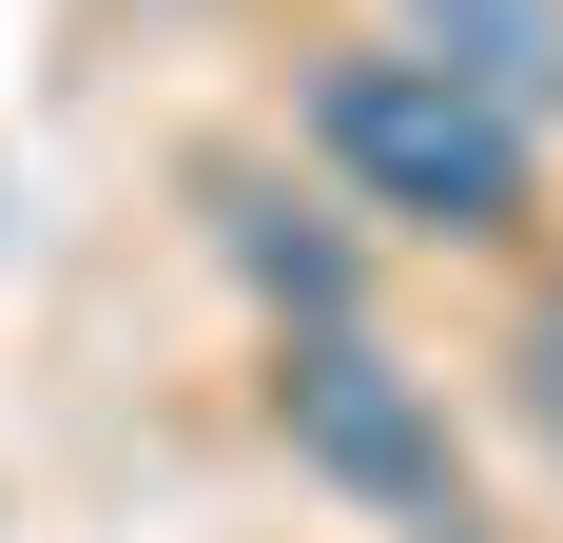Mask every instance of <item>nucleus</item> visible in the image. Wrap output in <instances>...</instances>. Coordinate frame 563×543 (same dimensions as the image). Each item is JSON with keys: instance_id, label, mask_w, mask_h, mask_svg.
Wrapping results in <instances>:
<instances>
[{"instance_id": "1", "label": "nucleus", "mask_w": 563, "mask_h": 543, "mask_svg": "<svg viewBox=\"0 0 563 543\" xmlns=\"http://www.w3.org/2000/svg\"><path fill=\"white\" fill-rule=\"evenodd\" d=\"M311 136H331V175L369 214H408V233H506L525 214V117H486L466 78H428V58H331V78H311Z\"/></svg>"}, {"instance_id": "3", "label": "nucleus", "mask_w": 563, "mask_h": 543, "mask_svg": "<svg viewBox=\"0 0 563 543\" xmlns=\"http://www.w3.org/2000/svg\"><path fill=\"white\" fill-rule=\"evenodd\" d=\"M408 20H428V78H466V98L486 117H544L563 98V0H408Z\"/></svg>"}, {"instance_id": "2", "label": "nucleus", "mask_w": 563, "mask_h": 543, "mask_svg": "<svg viewBox=\"0 0 563 543\" xmlns=\"http://www.w3.org/2000/svg\"><path fill=\"white\" fill-rule=\"evenodd\" d=\"M273 408H291V466H331L350 505H389V524H448V408L389 369V350H350V330H311L273 369Z\"/></svg>"}, {"instance_id": "4", "label": "nucleus", "mask_w": 563, "mask_h": 543, "mask_svg": "<svg viewBox=\"0 0 563 543\" xmlns=\"http://www.w3.org/2000/svg\"><path fill=\"white\" fill-rule=\"evenodd\" d=\"M525 388H544V428H563V311H544V330H525Z\"/></svg>"}]
</instances>
